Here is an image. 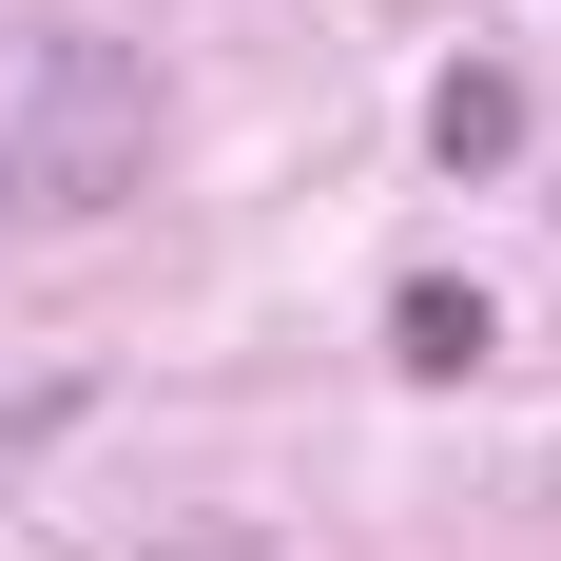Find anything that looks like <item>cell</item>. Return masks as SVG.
<instances>
[{"instance_id": "4", "label": "cell", "mask_w": 561, "mask_h": 561, "mask_svg": "<svg viewBox=\"0 0 561 561\" xmlns=\"http://www.w3.org/2000/svg\"><path fill=\"white\" fill-rule=\"evenodd\" d=\"M0 232H20V136H0Z\"/></svg>"}, {"instance_id": "1", "label": "cell", "mask_w": 561, "mask_h": 561, "mask_svg": "<svg viewBox=\"0 0 561 561\" xmlns=\"http://www.w3.org/2000/svg\"><path fill=\"white\" fill-rule=\"evenodd\" d=\"M156 174V58L116 39V20H58L39 39V194H136Z\"/></svg>"}, {"instance_id": "3", "label": "cell", "mask_w": 561, "mask_h": 561, "mask_svg": "<svg viewBox=\"0 0 561 561\" xmlns=\"http://www.w3.org/2000/svg\"><path fill=\"white\" fill-rule=\"evenodd\" d=\"M388 348L426 368V388H446V368H484V290H465V272H407V310H388Z\"/></svg>"}, {"instance_id": "2", "label": "cell", "mask_w": 561, "mask_h": 561, "mask_svg": "<svg viewBox=\"0 0 561 561\" xmlns=\"http://www.w3.org/2000/svg\"><path fill=\"white\" fill-rule=\"evenodd\" d=\"M426 136H446V174H504V156H523V78H504V58H446Z\"/></svg>"}]
</instances>
